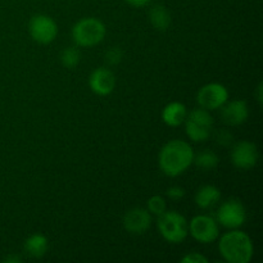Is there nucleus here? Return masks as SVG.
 Segmentation results:
<instances>
[{
  "label": "nucleus",
  "instance_id": "obj_12",
  "mask_svg": "<svg viewBox=\"0 0 263 263\" xmlns=\"http://www.w3.org/2000/svg\"><path fill=\"white\" fill-rule=\"evenodd\" d=\"M89 86L94 94L105 97L115 90L116 77L110 69L100 67L91 72L89 77Z\"/></svg>",
  "mask_w": 263,
  "mask_h": 263
},
{
  "label": "nucleus",
  "instance_id": "obj_18",
  "mask_svg": "<svg viewBox=\"0 0 263 263\" xmlns=\"http://www.w3.org/2000/svg\"><path fill=\"white\" fill-rule=\"evenodd\" d=\"M218 161L220 159H218L217 154L215 152L205 149V151L200 152L199 154L194 156V162L193 163H195L198 167H200L203 170H211L217 166Z\"/></svg>",
  "mask_w": 263,
  "mask_h": 263
},
{
  "label": "nucleus",
  "instance_id": "obj_23",
  "mask_svg": "<svg viewBox=\"0 0 263 263\" xmlns=\"http://www.w3.org/2000/svg\"><path fill=\"white\" fill-rule=\"evenodd\" d=\"M167 195H168L170 199L179 200L181 199V198H184L185 190L180 186H172L167 190Z\"/></svg>",
  "mask_w": 263,
  "mask_h": 263
},
{
  "label": "nucleus",
  "instance_id": "obj_13",
  "mask_svg": "<svg viewBox=\"0 0 263 263\" xmlns=\"http://www.w3.org/2000/svg\"><path fill=\"white\" fill-rule=\"evenodd\" d=\"M221 108H222L221 117H222L223 122L230 126L241 125L249 117L248 104L243 99H236L229 103L226 102Z\"/></svg>",
  "mask_w": 263,
  "mask_h": 263
},
{
  "label": "nucleus",
  "instance_id": "obj_17",
  "mask_svg": "<svg viewBox=\"0 0 263 263\" xmlns=\"http://www.w3.org/2000/svg\"><path fill=\"white\" fill-rule=\"evenodd\" d=\"M149 21L156 30L166 31L171 25V14L166 9V7L157 4L149 10Z\"/></svg>",
  "mask_w": 263,
  "mask_h": 263
},
{
  "label": "nucleus",
  "instance_id": "obj_25",
  "mask_svg": "<svg viewBox=\"0 0 263 263\" xmlns=\"http://www.w3.org/2000/svg\"><path fill=\"white\" fill-rule=\"evenodd\" d=\"M4 262H7V263H18V262H21V258H18V257H15V256H10V257H8V258H5Z\"/></svg>",
  "mask_w": 263,
  "mask_h": 263
},
{
  "label": "nucleus",
  "instance_id": "obj_8",
  "mask_svg": "<svg viewBox=\"0 0 263 263\" xmlns=\"http://www.w3.org/2000/svg\"><path fill=\"white\" fill-rule=\"evenodd\" d=\"M229 100V91L223 85L212 82L207 84L197 94V102L202 108L207 110L218 109Z\"/></svg>",
  "mask_w": 263,
  "mask_h": 263
},
{
  "label": "nucleus",
  "instance_id": "obj_26",
  "mask_svg": "<svg viewBox=\"0 0 263 263\" xmlns=\"http://www.w3.org/2000/svg\"><path fill=\"white\" fill-rule=\"evenodd\" d=\"M257 91H258V102H259V104H262V84L258 85V89H257Z\"/></svg>",
  "mask_w": 263,
  "mask_h": 263
},
{
  "label": "nucleus",
  "instance_id": "obj_16",
  "mask_svg": "<svg viewBox=\"0 0 263 263\" xmlns=\"http://www.w3.org/2000/svg\"><path fill=\"white\" fill-rule=\"evenodd\" d=\"M48 238L43 234H33L25 241V252L32 258H41L48 251Z\"/></svg>",
  "mask_w": 263,
  "mask_h": 263
},
{
  "label": "nucleus",
  "instance_id": "obj_24",
  "mask_svg": "<svg viewBox=\"0 0 263 263\" xmlns=\"http://www.w3.org/2000/svg\"><path fill=\"white\" fill-rule=\"evenodd\" d=\"M127 4H130L131 7H135V8H141V7H145L151 3V0H126Z\"/></svg>",
  "mask_w": 263,
  "mask_h": 263
},
{
  "label": "nucleus",
  "instance_id": "obj_22",
  "mask_svg": "<svg viewBox=\"0 0 263 263\" xmlns=\"http://www.w3.org/2000/svg\"><path fill=\"white\" fill-rule=\"evenodd\" d=\"M181 262L182 263H208V259L205 258L204 256H202L200 253L194 252V253H189L185 257H182Z\"/></svg>",
  "mask_w": 263,
  "mask_h": 263
},
{
  "label": "nucleus",
  "instance_id": "obj_7",
  "mask_svg": "<svg viewBox=\"0 0 263 263\" xmlns=\"http://www.w3.org/2000/svg\"><path fill=\"white\" fill-rule=\"evenodd\" d=\"M31 37L40 44H50L58 35V26L55 21L45 14L33 15L28 25Z\"/></svg>",
  "mask_w": 263,
  "mask_h": 263
},
{
  "label": "nucleus",
  "instance_id": "obj_2",
  "mask_svg": "<svg viewBox=\"0 0 263 263\" xmlns=\"http://www.w3.org/2000/svg\"><path fill=\"white\" fill-rule=\"evenodd\" d=\"M221 257L229 263H248L253 257V243L246 233L239 230L229 231L218 241Z\"/></svg>",
  "mask_w": 263,
  "mask_h": 263
},
{
  "label": "nucleus",
  "instance_id": "obj_10",
  "mask_svg": "<svg viewBox=\"0 0 263 263\" xmlns=\"http://www.w3.org/2000/svg\"><path fill=\"white\" fill-rule=\"evenodd\" d=\"M258 161V151L256 144L248 140H241L234 145L231 152V162L240 170H249Z\"/></svg>",
  "mask_w": 263,
  "mask_h": 263
},
{
  "label": "nucleus",
  "instance_id": "obj_4",
  "mask_svg": "<svg viewBox=\"0 0 263 263\" xmlns=\"http://www.w3.org/2000/svg\"><path fill=\"white\" fill-rule=\"evenodd\" d=\"M157 226L164 240L172 244L184 241L189 234V223L186 218L176 211H164L158 216Z\"/></svg>",
  "mask_w": 263,
  "mask_h": 263
},
{
  "label": "nucleus",
  "instance_id": "obj_21",
  "mask_svg": "<svg viewBox=\"0 0 263 263\" xmlns=\"http://www.w3.org/2000/svg\"><path fill=\"white\" fill-rule=\"evenodd\" d=\"M122 50H121L120 48H117V46H113L112 49H109V50L105 53V62H107L108 64H112V66H116V64L120 63V62L122 61Z\"/></svg>",
  "mask_w": 263,
  "mask_h": 263
},
{
  "label": "nucleus",
  "instance_id": "obj_6",
  "mask_svg": "<svg viewBox=\"0 0 263 263\" xmlns=\"http://www.w3.org/2000/svg\"><path fill=\"white\" fill-rule=\"evenodd\" d=\"M189 233L199 243L210 244L220 235V229L213 217L205 215L195 216L189 223Z\"/></svg>",
  "mask_w": 263,
  "mask_h": 263
},
{
  "label": "nucleus",
  "instance_id": "obj_15",
  "mask_svg": "<svg viewBox=\"0 0 263 263\" xmlns=\"http://www.w3.org/2000/svg\"><path fill=\"white\" fill-rule=\"evenodd\" d=\"M221 199V192L218 187L213 185H205L202 186L195 194V203L202 210H208L217 204Z\"/></svg>",
  "mask_w": 263,
  "mask_h": 263
},
{
  "label": "nucleus",
  "instance_id": "obj_3",
  "mask_svg": "<svg viewBox=\"0 0 263 263\" xmlns=\"http://www.w3.org/2000/svg\"><path fill=\"white\" fill-rule=\"evenodd\" d=\"M105 26L98 18H82L72 28V37L77 46L91 48L102 43L105 37Z\"/></svg>",
  "mask_w": 263,
  "mask_h": 263
},
{
  "label": "nucleus",
  "instance_id": "obj_9",
  "mask_svg": "<svg viewBox=\"0 0 263 263\" xmlns=\"http://www.w3.org/2000/svg\"><path fill=\"white\" fill-rule=\"evenodd\" d=\"M247 212L243 203L236 199L226 200L217 211V221L226 229H238L244 225Z\"/></svg>",
  "mask_w": 263,
  "mask_h": 263
},
{
  "label": "nucleus",
  "instance_id": "obj_20",
  "mask_svg": "<svg viewBox=\"0 0 263 263\" xmlns=\"http://www.w3.org/2000/svg\"><path fill=\"white\" fill-rule=\"evenodd\" d=\"M166 200L161 197V195H154L148 200V208L146 210L152 213V215L161 216L162 213L166 211Z\"/></svg>",
  "mask_w": 263,
  "mask_h": 263
},
{
  "label": "nucleus",
  "instance_id": "obj_5",
  "mask_svg": "<svg viewBox=\"0 0 263 263\" xmlns=\"http://www.w3.org/2000/svg\"><path fill=\"white\" fill-rule=\"evenodd\" d=\"M185 128H186V135L190 140L195 143L205 141L211 136L213 126V118L207 109L204 108H198L192 110L185 118Z\"/></svg>",
  "mask_w": 263,
  "mask_h": 263
},
{
  "label": "nucleus",
  "instance_id": "obj_19",
  "mask_svg": "<svg viewBox=\"0 0 263 263\" xmlns=\"http://www.w3.org/2000/svg\"><path fill=\"white\" fill-rule=\"evenodd\" d=\"M81 53L77 46H68L61 53V62L66 68H74L80 63Z\"/></svg>",
  "mask_w": 263,
  "mask_h": 263
},
{
  "label": "nucleus",
  "instance_id": "obj_11",
  "mask_svg": "<svg viewBox=\"0 0 263 263\" xmlns=\"http://www.w3.org/2000/svg\"><path fill=\"white\" fill-rule=\"evenodd\" d=\"M152 225V213L145 208H133L127 211L123 217V226L126 231L134 235L146 233Z\"/></svg>",
  "mask_w": 263,
  "mask_h": 263
},
{
  "label": "nucleus",
  "instance_id": "obj_1",
  "mask_svg": "<svg viewBox=\"0 0 263 263\" xmlns=\"http://www.w3.org/2000/svg\"><path fill=\"white\" fill-rule=\"evenodd\" d=\"M194 156V151L189 143L179 139L171 140L159 152V168L167 176L176 177L192 166Z\"/></svg>",
  "mask_w": 263,
  "mask_h": 263
},
{
  "label": "nucleus",
  "instance_id": "obj_14",
  "mask_svg": "<svg viewBox=\"0 0 263 263\" xmlns=\"http://www.w3.org/2000/svg\"><path fill=\"white\" fill-rule=\"evenodd\" d=\"M187 115L186 107L180 102H172L162 110V120L167 126L177 127L185 121Z\"/></svg>",
  "mask_w": 263,
  "mask_h": 263
}]
</instances>
